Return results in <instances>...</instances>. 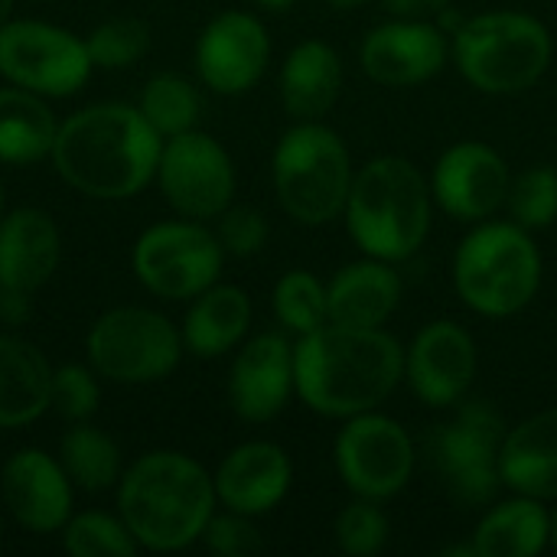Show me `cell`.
Wrapping results in <instances>:
<instances>
[{
	"mask_svg": "<svg viewBox=\"0 0 557 557\" xmlns=\"http://www.w3.org/2000/svg\"><path fill=\"white\" fill-rule=\"evenodd\" d=\"M0 548H3V516H0Z\"/></svg>",
	"mask_w": 557,
	"mask_h": 557,
	"instance_id": "cell-45",
	"label": "cell"
},
{
	"mask_svg": "<svg viewBox=\"0 0 557 557\" xmlns=\"http://www.w3.org/2000/svg\"><path fill=\"white\" fill-rule=\"evenodd\" d=\"M330 323L343 326H385L401 304V277L392 261L362 258L333 274L326 284Z\"/></svg>",
	"mask_w": 557,
	"mask_h": 557,
	"instance_id": "cell-23",
	"label": "cell"
},
{
	"mask_svg": "<svg viewBox=\"0 0 557 557\" xmlns=\"http://www.w3.org/2000/svg\"><path fill=\"white\" fill-rule=\"evenodd\" d=\"M503 486L542 503L557 499V408L539 411L506 431L499 450Z\"/></svg>",
	"mask_w": 557,
	"mask_h": 557,
	"instance_id": "cell-22",
	"label": "cell"
},
{
	"mask_svg": "<svg viewBox=\"0 0 557 557\" xmlns=\"http://www.w3.org/2000/svg\"><path fill=\"white\" fill-rule=\"evenodd\" d=\"M75 486L59 457L39 447L16 450L0 470V499L16 525L33 535H55L72 519Z\"/></svg>",
	"mask_w": 557,
	"mask_h": 557,
	"instance_id": "cell-18",
	"label": "cell"
},
{
	"mask_svg": "<svg viewBox=\"0 0 557 557\" xmlns=\"http://www.w3.org/2000/svg\"><path fill=\"white\" fill-rule=\"evenodd\" d=\"M450 55L483 95H519L552 65L548 26L522 10H486L454 29Z\"/></svg>",
	"mask_w": 557,
	"mask_h": 557,
	"instance_id": "cell-5",
	"label": "cell"
},
{
	"mask_svg": "<svg viewBox=\"0 0 557 557\" xmlns=\"http://www.w3.org/2000/svg\"><path fill=\"white\" fill-rule=\"evenodd\" d=\"M255 7H261V10H268V13H287L297 0H251Z\"/></svg>",
	"mask_w": 557,
	"mask_h": 557,
	"instance_id": "cell-40",
	"label": "cell"
},
{
	"mask_svg": "<svg viewBox=\"0 0 557 557\" xmlns=\"http://www.w3.org/2000/svg\"><path fill=\"white\" fill-rule=\"evenodd\" d=\"M7 20H13V0H0V26Z\"/></svg>",
	"mask_w": 557,
	"mask_h": 557,
	"instance_id": "cell-42",
	"label": "cell"
},
{
	"mask_svg": "<svg viewBox=\"0 0 557 557\" xmlns=\"http://www.w3.org/2000/svg\"><path fill=\"white\" fill-rule=\"evenodd\" d=\"M225 248L215 228L196 219H170L140 232L131 264L144 290L160 300H193L212 287L225 268Z\"/></svg>",
	"mask_w": 557,
	"mask_h": 557,
	"instance_id": "cell-9",
	"label": "cell"
},
{
	"mask_svg": "<svg viewBox=\"0 0 557 557\" xmlns=\"http://www.w3.org/2000/svg\"><path fill=\"white\" fill-rule=\"evenodd\" d=\"M215 235H219L225 255H232V258H251L268 242V219L255 206H235L232 202L215 219Z\"/></svg>",
	"mask_w": 557,
	"mask_h": 557,
	"instance_id": "cell-38",
	"label": "cell"
},
{
	"mask_svg": "<svg viewBox=\"0 0 557 557\" xmlns=\"http://www.w3.org/2000/svg\"><path fill=\"white\" fill-rule=\"evenodd\" d=\"M59 463L69 473L72 486L82 493L117 490L124 476V454L117 441L91 421L69 424V431L59 441Z\"/></svg>",
	"mask_w": 557,
	"mask_h": 557,
	"instance_id": "cell-29",
	"label": "cell"
},
{
	"mask_svg": "<svg viewBox=\"0 0 557 557\" xmlns=\"http://www.w3.org/2000/svg\"><path fill=\"white\" fill-rule=\"evenodd\" d=\"M506 441V424L490 401L457 405V414L437 424L431 437L434 467L447 493L460 506H486L496 499L499 476V450Z\"/></svg>",
	"mask_w": 557,
	"mask_h": 557,
	"instance_id": "cell-11",
	"label": "cell"
},
{
	"mask_svg": "<svg viewBox=\"0 0 557 557\" xmlns=\"http://www.w3.org/2000/svg\"><path fill=\"white\" fill-rule=\"evenodd\" d=\"M271 307L277 323L294 333V336H307L313 330H320L323 323H330V304H326V284L304 271L294 268L287 271L271 294Z\"/></svg>",
	"mask_w": 557,
	"mask_h": 557,
	"instance_id": "cell-31",
	"label": "cell"
},
{
	"mask_svg": "<svg viewBox=\"0 0 557 557\" xmlns=\"http://www.w3.org/2000/svg\"><path fill=\"white\" fill-rule=\"evenodd\" d=\"M98 379L101 375L91 366H78V362L59 366L52 372V411L69 424L91 421L101 405Z\"/></svg>",
	"mask_w": 557,
	"mask_h": 557,
	"instance_id": "cell-36",
	"label": "cell"
},
{
	"mask_svg": "<svg viewBox=\"0 0 557 557\" xmlns=\"http://www.w3.org/2000/svg\"><path fill=\"white\" fill-rule=\"evenodd\" d=\"M343 219L362 255L392 264L408 261L431 235V183L408 157L382 153L356 170Z\"/></svg>",
	"mask_w": 557,
	"mask_h": 557,
	"instance_id": "cell-4",
	"label": "cell"
},
{
	"mask_svg": "<svg viewBox=\"0 0 557 557\" xmlns=\"http://www.w3.org/2000/svg\"><path fill=\"white\" fill-rule=\"evenodd\" d=\"M166 206L183 219H219L235 199V163L228 150L206 131L166 137L153 180Z\"/></svg>",
	"mask_w": 557,
	"mask_h": 557,
	"instance_id": "cell-13",
	"label": "cell"
},
{
	"mask_svg": "<svg viewBox=\"0 0 557 557\" xmlns=\"http://www.w3.org/2000/svg\"><path fill=\"white\" fill-rule=\"evenodd\" d=\"M271 180L281 209L300 225H330L346 212L356 180L346 140L323 121H294L274 147Z\"/></svg>",
	"mask_w": 557,
	"mask_h": 557,
	"instance_id": "cell-6",
	"label": "cell"
},
{
	"mask_svg": "<svg viewBox=\"0 0 557 557\" xmlns=\"http://www.w3.org/2000/svg\"><path fill=\"white\" fill-rule=\"evenodd\" d=\"M323 3H330V7H336V10H352V7H362V3H369V0H323Z\"/></svg>",
	"mask_w": 557,
	"mask_h": 557,
	"instance_id": "cell-41",
	"label": "cell"
},
{
	"mask_svg": "<svg viewBox=\"0 0 557 557\" xmlns=\"http://www.w3.org/2000/svg\"><path fill=\"white\" fill-rule=\"evenodd\" d=\"M450 59V36L434 20H392L366 33L359 46L362 72L382 88H414L431 82Z\"/></svg>",
	"mask_w": 557,
	"mask_h": 557,
	"instance_id": "cell-17",
	"label": "cell"
},
{
	"mask_svg": "<svg viewBox=\"0 0 557 557\" xmlns=\"http://www.w3.org/2000/svg\"><path fill=\"white\" fill-rule=\"evenodd\" d=\"M7 212V196H3V180H0V215Z\"/></svg>",
	"mask_w": 557,
	"mask_h": 557,
	"instance_id": "cell-44",
	"label": "cell"
},
{
	"mask_svg": "<svg viewBox=\"0 0 557 557\" xmlns=\"http://www.w3.org/2000/svg\"><path fill=\"white\" fill-rule=\"evenodd\" d=\"M506 209L516 225L539 232L557 222V170L548 163L525 166L512 176Z\"/></svg>",
	"mask_w": 557,
	"mask_h": 557,
	"instance_id": "cell-33",
	"label": "cell"
},
{
	"mask_svg": "<svg viewBox=\"0 0 557 557\" xmlns=\"http://www.w3.org/2000/svg\"><path fill=\"white\" fill-rule=\"evenodd\" d=\"M480 369V352L470 336L454 320H434L405 349V379L414 398L428 408H457Z\"/></svg>",
	"mask_w": 557,
	"mask_h": 557,
	"instance_id": "cell-16",
	"label": "cell"
},
{
	"mask_svg": "<svg viewBox=\"0 0 557 557\" xmlns=\"http://www.w3.org/2000/svg\"><path fill=\"white\" fill-rule=\"evenodd\" d=\"M215 496L222 509L242 516H268L274 512L294 483V463L281 444L271 441H248L228 450L212 473Z\"/></svg>",
	"mask_w": 557,
	"mask_h": 557,
	"instance_id": "cell-20",
	"label": "cell"
},
{
	"mask_svg": "<svg viewBox=\"0 0 557 557\" xmlns=\"http://www.w3.org/2000/svg\"><path fill=\"white\" fill-rule=\"evenodd\" d=\"M85 46H88L95 69L121 72V69L137 65L150 52V26L137 16H114V20L98 23L85 36Z\"/></svg>",
	"mask_w": 557,
	"mask_h": 557,
	"instance_id": "cell-34",
	"label": "cell"
},
{
	"mask_svg": "<svg viewBox=\"0 0 557 557\" xmlns=\"http://www.w3.org/2000/svg\"><path fill=\"white\" fill-rule=\"evenodd\" d=\"M251 330V297L235 284H212L189 300L183 317V346L196 359H219L245 343Z\"/></svg>",
	"mask_w": 557,
	"mask_h": 557,
	"instance_id": "cell-26",
	"label": "cell"
},
{
	"mask_svg": "<svg viewBox=\"0 0 557 557\" xmlns=\"http://www.w3.org/2000/svg\"><path fill=\"white\" fill-rule=\"evenodd\" d=\"M336 548L349 557H375L392 535L388 516L382 512V506L375 499H362L356 496L346 509H339L336 525Z\"/></svg>",
	"mask_w": 557,
	"mask_h": 557,
	"instance_id": "cell-35",
	"label": "cell"
},
{
	"mask_svg": "<svg viewBox=\"0 0 557 557\" xmlns=\"http://www.w3.org/2000/svg\"><path fill=\"white\" fill-rule=\"evenodd\" d=\"M476 557H535L552 545V512L542 499L516 493L496 503L470 539Z\"/></svg>",
	"mask_w": 557,
	"mask_h": 557,
	"instance_id": "cell-27",
	"label": "cell"
},
{
	"mask_svg": "<svg viewBox=\"0 0 557 557\" xmlns=\"http://www.w3.org/2000/svg\"><path fill=\"white\" fill-rule=\"evenodd\" d=\"M62 261L55 219L39 206H20L0 215V290L33 297Z\"/></svg>",
	"mask_w": 557,
	"mask_h": 557,
	"instance_id": "cell-21",
	"label": "cell"
},
{
	"mask_svg": "<svg viewBox=\"0 0 557 557\" xmlns=\"http://www.w3.org/2000/svg\"><path fill=\"white\" fill-rule=\"evenodd\" d=\"M552 548L557 552V509L552 512Z\"/></svg>",
	"mask_w": 557,
	"mask_h": 557,
	"instance_id": "cell-43",
	"label": "cell"
},
{
	"mask_svg": "<svg viewBox=\"0 0 557 557\" xmlns=\"http://www.w3.org/2000/svg\"><path fill=\"white\" fill-rule=\"evenodd\" d=\"M95 62L85 36L46 20H7L0 26V78L42 98H69L88 85Z\"/></svg>",
	"mask_w": 557,
	"mask_h": 557,
	"instance_id": "cell-10",
	"label": "cell"
},
{
	"mask_svg": "<svg viewBox=\"0 0 557 557\" xmlns=\"http://www.w3.org/2000/svg\"><path fill=\"white\" fill-rule=\"evenodd\" d=\"M509 163L503 153L483 140H460L447 147L431 173L434 202L460 222H486L493 219L509 196Z\"/></svg>",
	"mask_w": 557,
	"mask_h": 557,
	"instance_id": "cell-15",
	"label": "cell"
},
{
	"mask_svg": "<svg viewBox=\"0 0 557 557\" xmlns=\"http://www.w3.org/2000/svg\"><path fill=\"white\" fill-rule=\"evenodd\" d=\"M163 137L137 104L98 101L59 121L52 166L65 186L88 199L121 202L157 180Z\"/></svg>",
	"mask_w": 557,
	"mask_h": 557,
	"instance_id": "cell-2",
	"label": "cell"
},
{
	"mask_svg": "<svg viewBox=\"0 0 557 557\" xmlns=\"http://www.w3.org/2000/svg\"><path fill=\"white\" fill-rule=\"evenodd\" d=\"M281 104L294 121H323L343 91V59L323 39L297 42L277 78Z\"/></svg>",
	"mask_w": 557,
	"mask_h": 557,
	"instance_id": "cell-25",
	"label": "cell"
},
{
	"mask_svg": "<svg viewBox=\"0 0 557 557\" xmlns=\"http://www.w3.org/2000/svg\"><path fill=\"white\" fill-rule=\"evenodd\" d=\"M202 545L219 557H251L264 548V539L251 516L242 512H215L202 532Z\"/></svg>",
	"mask_w": 557,
	"mask_h": 557,
	"instance_id": "cell-37",
	"label": "cell"
},
{
	"mask_svg": "<svg viewBox=\"0 0 557 557\" xmlns=\"http://www.w3.org/2000/svg\"><path fill=\"white\" fill-rule=\"evenodd\" d=\"M137 111L166 140V137L186 134L199 124L202 95L189 78H183L176 72H160V75L144 82L140 98H137Z\"/></svg>",
	"mask_w": 557,
	"mask_h": 557,
	"instance_id": "cell-30",
	"label": "cell"
},
{
	"mask_svg": "<svg viewBox=\"0 0 557 557\" xmlns=\"http://www.w3.org/2000/svg\"><path fill=\"white\" fill-rule=\"evenodd\" d=\"M405 379V349L385 326L323 323L294 343L297 398L323 418L382 408Z\"/></svg>",
	"mask_w": 557,
	"mask_h": 557,
	"instance_id": "cell-1",
	"label": "cell"
},
{
	"mask_svg": "<svg viewBox=\"0 0 557 557\" xmlns=\"http://www.w3.org/2000/svg\"><path fill=\"white\" fill-rule=\"evenodd\" d=\"M59 117L49 98L3 85L0 88V163L33 166L52 157Z\"/></svg>",
	"mask_w": 557,
	"mask_h": 557,
	"instance_id": "cell-28",
	"label": "cell"
},
{
	"mask_svg": "<svg viewBox=\"0 0 557 557\" xmlns=\"http://www.w3.org/2000/svg\"><path fill=\"white\" fill-rule=\"evenodd\" d=\"M219 509L212 473L180 450H150L124 467L117 516L140 552H183L202 542Z\"/></svg>",
	"mask_w": 557,
	"mask_h": 557,
	"instance_id": "cell-3",
	"label": "cell"
},
{
	"mask_svg": "<svg viewBox=\"0 0 557 557\" xmlns=\"http://www.w3.org/2000/svg\"><path fill=\"white\" fill-rule=\"evenodd\" d=\"M183 333L150 307H114L101 313L88 336L85 356L101 382L153 385L176 372L183 359Z\"/></svg>",
	"mask_w": 557,
	"mask_h": 557,
	"instance_id": "cell-8",
	"label": "cell"
},
{
	"mask_svg": "<svg viewBox=\"0 0 557 557\" xmlns=\"http://www.w3.org/2000/svg\"><path fill=\"white\" fill-rule=\"evenodd\" d=\"M395 20H437L450 10V0H382Z\"/></svg>",
	"mask_w": 557,
	"mask_h": 557,
	"instance_id": "cell-39",
	"label": "cell"
},
{
	"mask_svg": "<svg viewBox=\"0 0 557 557\" xmlns=\"http://www.w3.org/2000/svg\"><path fill=\"white\" fill-rule=\"evenodd\" d=\"M199 82L215 95H245L251 91L271 62V36L264 23L248 10L215 13L193 49Z\"/></svg>",
	"mask_w": 557,
	"mask_h": 557,
	"instance_id": "cell-14",
	"label": "cell"
},
{
	"mask_svg": "<svg viewBox=\"0 0 557 557\" xmlns=\"http://www.w3.org/2000/svg\"><path fill=\"white\" fill-rule=\"evenodd\" d=\"M454 287L480 317H512L542 287V251L516 222H476L454 255Z\"/></svg>",
	"mask_w": 557,
	"mask_h": 557,
	"instance_id": "cell-7",
	"label": "cell"
},
{
	"mask_svg": "<svg viewBox=\"0 0 557 557\" xmlns=\"http://www.w3.org/2000/svg\"><path fill=\"white\" fill-rule=\"evenodd\" d=\"M294 395V343L284 333H261L238 346L228 369V405L242 421L268 424Z\"/></svg>",
	"mask_w": 557,
	"mask_h": 557,
	"instance_id": "cell-19",
	"label": "cell"
},
{
	"mask_svg": "<svg viewBox=\"0 0 557 557\" xmlns=\"http://www.w3.org/2000/svg\"><path fill=\"white\" fill-rule=\"evenodd\" d=\"M59 535H62V552L72 557H134L140 552L124 519L98 509L72 512V519L62 525Z\"/></svg>",
	"mask_w": 557,
	"mask_h": 557,
	"instance_id": "cell-32",
	"label": "cell"
},
{
	"mask_svg": "<svg viewBox=\"0 0 557 557\" xmlns=\"http://www.w3.org/2000/svg\"><path fill=\"white\" fill-rule=\"evenodd\" d=\"M333 463L346 490L362 499H392L398 496L418 467V450L405 424L388 414L362 411L346 418L333 444Z\"/></svg>",
	"mask_w": 557,
	"mask_h": 557,
	"instance_id": "cell-12",
	"label": "cell"
},
{
	"mask_svg": "<svg viewBox=\"0 0 557 557\" xmlns=\"http://www.w3.org/2000/svg\"><path fill=\"white\" fill-rule=\"evenodd\" d=\"M52 372L36 343L0 333V431L26 428L52 408Z\"/></svg>",
	"mask_w": 557,
	"mask_h": 557,
	"instance_id": "cell-24",
	"label": "cell"
}]
</instances>
